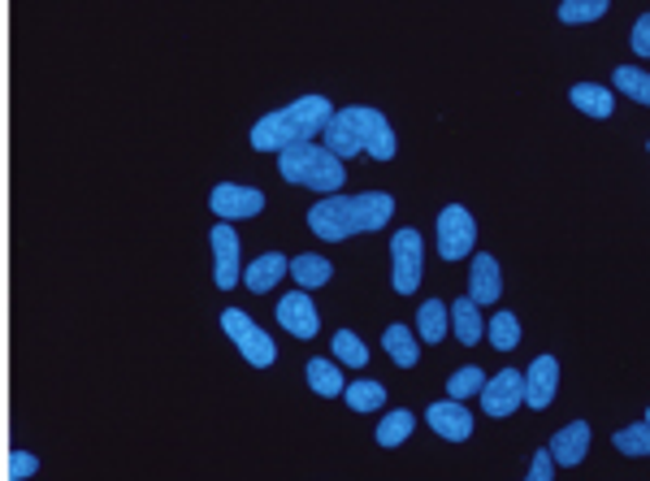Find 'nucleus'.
<instances>
[{"mask_svg":"<svg viewBox=\"0 0 650 481\" xmlns=\"http://www.w3.org/2000/svg\"><path fill=\"white\" fill-rule=\"evenodd\" d=\"M499 295H503L499 261L486 256V252H477V256H473V269H468V300H477V304L486 308V304H495Z\"/></svg>","mask_w":650,"mask_h":481,"instance_id":"nucleus-14","label":"nucleus"},{"mask_svg":"<svg viewBox=\"0 0 650 481\" xmlns=\"http://www.w3.org/2000/svg\"><path fill=\"white\" fill-rule=\"evenodd\" d=\"M287 256L283 252H265V256H257L248 269H243V282H248V291H257V295H265V291H274L283 278H287Z\"/></svg>","mask_w":650,"mask_h":481,"instance_id":"nucleus-16","label":"nucleus"},{"mask_svg":"<svg viewBox=\"0 0 650 481\" xmlns=\"http://www.w3.org/2000/svg\"><path fill=\"white\" fill-rule=\"evenodd\" d=\"M647 152H650V139H647Z\"/></svg>","mask_w":650,"mask_h":481,"instance_id":"nucleus-35","label":"nucleus"},{"mask_svg":"<svg viewBox=\"0 0 650 481\" xmlns=\"http://www.w3.org/2000/svg\"><path fill=\"white\" fill-rule=\"evenodd\" d=\"M486 334H490L495 352H512V347L521 343V321H516V313H495L490 326H486Z\"/></svg>","mask_w":650,"mask_h":481,"instance_id":"nucleus-26","label":"nucleus"},{"mask_svg":"<svg viewBox=\"0 0 650 481\" xmlns=\"http://www.w3.org/2000/svg\"><path fill=\"white\" fill-rule=\"evenodd\" d=\"M416 430V417L412 413H403V408H395V413H386L382 417V426H377V447H399V443H408V434Z\"/></svg>","mask_w":650,"mask_h":481,"instance_id":"nucleus-23","label":"nucleus"},{"mask_svg":"<svg viewBox=\"0 0 650 481\" xmlns=\"http://www.w3.org/2000/svg\"><path fill=\"white\" fill-rule=\"evenodd\" d=\"M634 52H638V56H650V13H642V17L634 22Z\"/></svg>","mask_w":650,"mask_h":481,"instance_id":"nucleus-31","label":"nucleus"},{"mask_svg":"<svg viewBox=\"0 0 650 481\" xmlns=\"http://www.w3.org/2000/svg\"><path fill=\"white\" fill-rule=\"evenodd\" d=\"M612 0H560V22L564 26H582V22H599L608 13Z\"/></svg>","mask_w":650,"mask_h":481,"instance_id":"nucleus-27","label":"nucleus"},{"mask_svg":"<svg viewBox=\"0 0 650 481\" xmlns=\"http://www.w3.org/2000/svg\"><path fill=\"white\" fill-rule=\"evenodd\" d=\"M329 347H334V360H342V365H351V369H364V365H368V347H364L351 330H338Z\"/></svg>","mask_w":650,"mask_h":481,"instance_id":"nucleus-28","label":"nucleus"},{"mask_svg":"<svg viewBox=\"0 0 650 481\" xmlns=\"http://www.w3.org/2000/svg\"><path fill=\"white\" fill-rule=\"evenodd\" d=\"M529 478H534V481H551V478H555V460H551V452H538V456H534V465H529Z\"/></svg>","mask_w":650,"mask_h":481,"instance_id":"nucleus-32","label":"nucleus"},{"mask_svg":"<svg viewBox=\"0 0 650 481\" xmlns=\"http://www.w3.org/2000/svg\"><path fill=\"white\" fill-rule=\"evenodd\" d=\"M309 387L322 395V400H338L342 395V374L334 360H309Z\"/></svg>","mask_w":650,"mask_h":481,"instance_id":"nucleus-24","label":"nucleus"},{"mask_svg":"<svg viewBox=\"0 0 650 481\" xmlns=\"http://www.w3.org/2000/svg\"><path fill=\"white\" fill-rule=\"evenodd\" d=\"M586 452H590V426H586V421L564 426V430L555 434V443H551V460H555V465H564V469L582 465V460H586Z\"/></svg>","mask_w":650,"mask_h":481,"instance_id":"nucleus-15","label":"nucleus"},{"mask_svg":"<svg viewBox=\"0 0 650 481\" xmlns=\"http://www.w3.org/2000/svg\"><path fill=\"white\" fill-rule=\"evenodd\" d=\"M612 83H616V91H625L629 100H638V104H647L650 109V74L647 69H638V65H621V69L612 74Z\"/></svg>","mask_w":650,"mask_h":481,"instance_id":"nucleus-25","label":"nucleus"},{"mask_svg":"<svg viewBox=\"0 0 650 481\" xmlns=\"http://www.w3.org/2000/svg\"><path fill=\"white\" fill-rule=\"evenodd\" d=\"M447 326H451V308H447L442 300H425V304H421V317H416L421 339H425V343H438V339H447Z\"/></svg>","mask_w":650,"mask_h":481,"instance_id":"nucleus-21","label":"nucleus"},{"mask_svg":"<svg viewBox=\"0 0 650 481\" xmlns=\"http://www.w3.org/2000/svg\"><path fill=\"white\" fill-rule=\"evenodd\" d=\"M222 330H226V339L243 352V360L248 365H257V369H270L274 360H278V347H274V339L243 313V308H226L222 313Z\"/></svg>","mask_w":650,"mask_h":481,"instance_id":"nucleus-5","label":"nucleus"},{"mask_svg":"<svg viewBox=\"0 0 650 481\" xmlns=\"http://www.w3.org/2000/svg\"><path fill=\"white\" fill-rule=\"evenodd\" d=\"M329 100L325 96H300L291 104H283L278 113H265L257 126H252V148L257 152H283L291 143H309L317 139L329 117Z\"/></svg>","mask_w":650,"mask_h":481,"instance_id":"nucleus-3","label":"nucleus"},{"mask_svg":"<svg viewBox=\"0 0 650 481\" xmlns=\"http://www.w3.org/2000/svg\"><path fill=\"white\" fill-rule=\"evenodd\" d=\"M342 395H347V408H351V413H382V404H386V387L373 382V378L342 387Z\"/></svg>","mask_w":650,"mask_h":481,"instance_id":"nucleus-22","label":"nucleus"},{"mask_svg":"<svg viewBox=\"0 0 650 481\" xmlns=\"http://www.w3.org/2000/svg\"><path fill=\"white\" fill-rule=\"evenodd\" d=\"M647 421H650V408H647Z\"/></svg>","mask_w":650,"mask_h":481,"instance_id":"nucleus-34","label":"nucleus"},{"mask_svg":"<svg viewBox=\"0 0 650 481\" xmlns=\"http://www.w3.org/2000/svg\"><path fill=\"white\" fill-rule=\"evenodd\" d=\"M395 217V200L386 191H360V195H325L309 208V226L325 243H347L355 235H373Z\"/></svg>","mask_w":650,"mask_h":481,"instance_id":"nucleus-1","label":"nucleus"},{"mask_svg":"<svg viewBox=\"0 0 650 481\" xmlns=\"http://www.w3.org/2000/svg\"><path fill=\"white\" fill-rule=\"evenodd\" d=\"M473 243H477V221H473V213L460 208V204H447V208L438 213V252H442V261H464V256H473Z\"/></svg>","mask_w":650,"mask_h":481,"instance_id":"nucleus-7","label":"nucleus"},{"mask_svg":"<svg viewBox=\"0 0 650 481\" xmlns=\"http://www.w3.org/2000/svg\"><path fill=\"white\" fill-rule=\"evenodd\" d=\"M274 317H278V326H283L291 339H313V334L322 330V313H317V304H313L309 291L283 295L278 308H274Z\"/></svg>","mask_w":650,"mask_h":481,"instance_id":"nucleus-9","label":"nucleus"},{"mask_svg":"<svg viewBox=\"0 0 650 481\" xmlns=\"http://www.w3.org/2000/svg\"><path fill=\"white\" fill-rule=\"evenodd\" d=\"M390 274H395V291L399 295H412L421 287V274H425V243H421V230H399L390 239Z\"/></svg>","mask_w":650,"mask_h":481,"instance_id":"nucleus-6","label":"nucleus"},{"mask_svg":"<svg viewBox=\"0 0 650 481\" xmlns=\"http://www.w3.org/2000/svg\"><path fill=\"white\" fill-rule=\"evenodd\" d=\"M451 326H455V339L464 343V347H473L482 334H486V321H482V304L477 300H455L451 304Z\"/></svg>","mask_w":650,"mask_h":481,"instance_id":"nucleus-17","label":"nucleus"},{"mask_svg":"<svg viewBox=\"0 0 650 481\" xmlns=\"http://www.w3.org/2000/svg\"><path fill=\"white\" fill-rule=\"evenodd\" d=\"M573 104H577L582 113H590V117H612V109H616L612 91L599 87V83H577V87H573Z\"/></svg>","mask_w":650,"mask_h":481,"instance_id":"nucleus-20","label":"nucleus"},{"mask_svg":"<svg viewBox=\"0 0 650 481\" xmlns=\"http://www.w3.org/2000/svg\"><path fill=\"white\" fill-rule=\"evenodd\" d=\"M425 421L438 439L447 443H468L473 439V413L460 404V400H442V404H429L425 408Z\"/></svg>","mask_w":650,"mask_h":481,"instance_id":"nucleus-12","label":"nucleus"},{"mask_svg":"<svg viewBox=\"0 0 650 481\" xmlns=\"http://www.w3.org/2000/svg\"><path fill=\"white\" fill-rule=\"evenodd\" d=\"M322 139L338 161H351V156H360V152H368L373 161H390L395 148H399L390 122H386L377 109H364V104H351V109L329 113L322 126Z\"/></svg>","mask_w":650,"mask_h":481,"instance_id":"nucleus-2","label":"nucleus"},{"mask_svg":"<svg viewBox=\"0 0 650 481\" xmlns=\"http://www.w3.org/2000/svg\"><path fill=\"white\" fill-rule=\"evenodd\" d=\"M616 452H625V456H650V421L625 426V430L616 434Z\"/></svg>","mask_w":650,"mask_h":481,"instance_id":"nucleus-29","label":"nucleus"},{"mask_svg":"<svg viewBox=\"0 0 650 481\" xmlns=\"http://www.w3.org/2000/svg\"><path fill=\"white\" fill-rule=\"evenodd\" d=\"M287 274L300 282V291H317L325 287L329 278H334V265L325 261V256H313V252H304V256H296L291 265H287Z\"/></svg>","mask_w":650,"mask_h":481,"instance_id":"nucleus-18","label":"nucleus"},{"mask_svg":"<svg viewBox=\"0 0 650 481\" xmlns=\"http://www.w3.org/2000/svg\"><path fill=\"white\" fill-rule=\"evenodd\" d=\"M482 382H486V374L482 369H460V374H451V382H447V391H451V400H468V395H477L482 391Z\"/></svg>","mask_w":650,"mask_h":481,"instance_id":"nucleus-30","label":"nucleus"},{"mask_svg":"<svg viewBox=\"0 0 650 481\" xmlns=\"http://www.w3.org/2000/svg\"><path fill=\"white\" fill-rule=\"evenodd\" d=\"M482 408H486V417H512L521 404H525V378L516 374V369H503V374H495L490 382H482Z\"/></svg>","mask_w":650,"mask_h":481,"instance_id":"nucleus-10","label":"nucleus"},{"mask_svg":"<svg viewBox=\"0 0 650 481\" xmlns=\"http://www.w3.org/2000/svg\"><path fill=\"white\" fill-rule=\"evenodd\" d=\"M278 174L287 178V182H296V187H313V191H325V195H334L338 187H342V161L329 152V148H317L313 139L309 143H291V148H283L278 152Z\"/></svg>","mask_w":650,"mask_h":481,"instance_id":"nucleus-4","label":"nucleus"},{"mask_svg":"<svg viewBox=\"0 0 650 481\" xmlns=\"http://www.w3.org/2000/svg\"><path fill=\"white\" fill-rule=\"evenodd\" d=\"M555 391H560V365H555V356H538L525 374V404L547 408L555 400Z\"/></svg>","mask_w":650,"mask_h":481,"instance_id":"nucleus-13","label":"nucleus"},{"mask_svg":"<svg viewBox=\"0 0 650 481\" xmlns=\"http://www.w3.org/2000/svg\"><path fill=\"white\" fill-rule=\"evenodd\" d=\"M209 208L217 213V221H248V217H261L265 208V191L261 187H239V182H217L213 195H209Z\"/></svg>","mask_w":650,"mask_h":481,"instance_id":"nucleus-8","label":"nucleus"},{"mask_svg":"<svg viewBox=\"0 0 650 481\" xmlns=\"http://www.w3.org/2000/svg\"><path fill=\"white\" fill-rule=\"evenodd\" d=\"M382 343H386V352H390V360L399 365V369H412L416 365V356H421V347H416V339H412V330L408 326H386V334H382Z\"/></svg>","mask_w":650,"mask_h":481,"instance_id":"nucleus-19","label":"nucleus"},{"mask_svg":"<svg viewBox=\"0 0 650 481\" xmlns=\"http://www.w3.org/2000/svg\"><path fill=\"white\" fill-rule=\"evenodd\" d=\"M35 469H39V460H35L30 452H17V456H13V465H9V478H13V481H17V478H30Z\"/></svg>","mask_w":650,"mask_h":481,"instance_id":"nucleus-33","label":"nucleus"},{"mask_svg":"<svg viewBox=\"0 0 650 481\" xmlns=\"http://www.w3.org/2000/svg\"><path fill=\"white\" fill-rule=\"evenodd\" d=\"M209 243H213V282L222 291H230L239 282V235H235V226L217 221L213 235H209Z\"/></svg>","mask_w":650,"mask_h":481,"instance_id":"nucleus-11","label":"nucleus"}]
</instances>
